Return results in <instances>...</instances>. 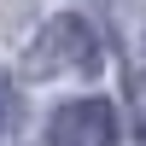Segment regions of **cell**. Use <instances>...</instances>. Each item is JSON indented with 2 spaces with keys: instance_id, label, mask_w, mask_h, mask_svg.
<instances>
[{
  "instance_id": "3957f363",
  "label": "cell",
  "mask_w": 146,
  "mask_h": 146,
  "mask_svg": "<svg viewBox=\"0 0 146 146\" xmlns=\"http://www.w3.org/2000/svg\"><path fill=\"white\" fill-rule=\"evenodd\" d=\"M12 111H18V88H12V76L0 70V129H12Z\"/></svg>"
},
{
  "instance_id": "7a4b0ae2",
  "label": "cell",
  "mask_w": 146,
  "mask_h": 146,
  "mask_svg": "<svg viewBox=\"0 0 146 146\" xmlns=\"http://www.w3.org/2000/svg\"><path fill=\"white\" fill-rule=\"evenodd\" d=\"M47 146H117V111L111 100H70L53 111Z\"/></svg>"
},
{
  "instance_id": "6da1fadb",
  "label": "cell",
  "mask_w": 146,
  "mask_h": 146,
  "mask_svg": "<svg viewBox=\"0 0 146 146\" xmlns=\"http://www.w3.org/2000/svg\"><path fill=\"white\" fill-rule=\"evenodd\" d=\"M29 70L35 76H58V70H100V41L82 18H53L29 41Z\"/></svg>"
}]
</instances>
